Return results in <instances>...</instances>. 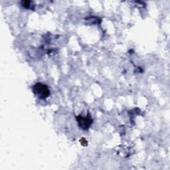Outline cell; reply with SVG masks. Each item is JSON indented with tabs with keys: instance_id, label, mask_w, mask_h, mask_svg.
Here are the masks:
<instances>
[{
	"instance_id": "1",
	"label": "cell",
	"mask_w": 170,
	"mask_h": 170,
	"mask_svg": "<svg viewBox=\"0 0 170 170\" xmlns=\"http://www.w3.org/2000/svg\"><path fill=\"white\" fill-rule=\"evenodd\" d=\"M33 91L35 95L42 99H45L50 96V90L47 86L41 82L36 83L33 86Z\"/></svg>"
},
{
	"instance_id": "4",
	"label": "cell",
	"mask_w": 170,
	"mask_h": 170,
	"mask_svg": "<svg viewBox=\"0 0 170 170\" xmlns=\"http://www.w3.org/2000/svg\"><path fill=\"white\" fill-rule=\"evenodd\" d=\"M80 142L81 143V144L82 146H87V144H88V142L86 141V140L84 138H82L81 140H80Z\"/></svg>"
},
{
	"instance_id": "3",
	"label": "cell",
	"mask_w": 170,
	"mask_h": 170,
	"mask_svg": "<svg viewBox=\"0 0 170 170\" xmlns=\"http://www.w3.org/2000/svg\"><path fill=\"white\" fill-rule=\"evenodd\" d=\"M31 2H30V1H24V2H23L22 4L25 8L29 9V8H31Z\"/></svg>"
},
{
	"instance_id": "2",
	"label": "cell",
	"mask_w": 170,
	"mask_h": 170,
	"mask_svg": "<svg viewBox=\"0 0 170 170\" xmlns=\"http://www.w3.org/2000/svg\"><path fill=\"white\" fill-rule=\"evenodd\" d=\"M78 126L82 130H87L88 129L90 126L92 124V119L91 118V116L88 113L87 116H82L81 115H78L76 117Z\"/></svg>"
}]
</instances>
